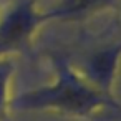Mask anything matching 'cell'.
<instances>
[{"instance_id": "obj_3", "label": "cell", "mask_w": 121, "mask_h": 121, "mask_svg": "<svg viewBox=\"0 0 121 121\" xmlns=\"http://www.w3.org/2000/svg\"><path fill=\"white\" fill-rule=\"evenodd\" d=\"M73 61V60H71ZM81 76L103 95L114 98V85L121 65V40L99 45L78 61H73Z\"/></svg>"}, {"instance_id": "obj_2", "label": "cell", "mask_w": 121, "mask_h": 121, "mask_svg": "<svg viewBox=\"0 0 121 121\" xmlns=\"http://www.w3.org/2000/svg\"><path fill=\"white\" fill-rule=\"evenodd\" d=\"M47 23L38 0H12L0 13V58H12V55L25 52Z\"/></svg>"}, {"instance_id": "obj_5", "label": "cell", "mask_w": 121, "mask_h": 121, "mask_svg": "<svg viewBox=\"0 0 121 121\" xmlns=\"http://www.w3.org/2000/svg\"><path fill=\"white\" fill-rule=\"evenodd\" d=\"M15 73L12 58H0V121L7 118L12 101V78Z\"/></svg>"}, {"instance_id": "obj_1", "label": "cell", "mask_w": 121, "mask_h": 121, "mask_svg": "<svg viewBox=\"0 0 121 121\" xmlns=\"http://www.w3.org/2000/svg\"><path fill=\"white\" fill-rule=\"evenodd\" d=\"M53 80L12 96L10 109L18 113H56L71 118H91L103 109L121 113V103L90 85L65 53L50 56Z\"/></svg>"}, {"instance_id": "obj_6", "label": "cell", "mask_w": 121, "mask_h": 121, "mask_svg": "<svg viewBox=\"0 0 121 121\" xmlns=\"http://www.w3.org/2000/svg\"><path fill=\"white\" fill-rule=\"evenodd\" d=\"M116 5H119V22H121V0H118Z\"/></svg>"}, {"instance_id": "obj_4", "label": "cell", "mask_w": 121, "mask_h": 121, "mask_svg": "<svg viewBox=\"0 0 121 121\" xmlns=\"http://www.w3.org/2000/svg\"><path fill=\"white\" fill-rule=\"evenodd\" d=\"M118 4V0H56L45 10L50 22H78L95 17Z\"/></svg>"}]
</instances>
